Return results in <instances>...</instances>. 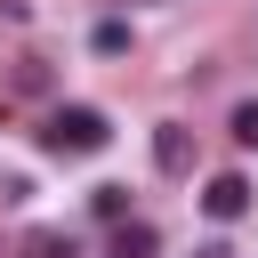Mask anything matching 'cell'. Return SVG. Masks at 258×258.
Listing matches in <instances>:
<instances>
[{"label":"cell","mask_w":258,"mask_h":258,"mask_svg":"<svg viewBox=\"0 0 258 258\" xmlns=\"http://www.w3.org/2000/svg\"><path fill=\"white\" fill-rule=\"evenodd\" d=\"M89 48H97V56H121V48H129V24H121V16H105V24L89 32Z\"/></svg>","instance_id":"7"},{"label":"cell","mask_w":258,"mask_h":258,"mask_svg":"<svg viewBox=\"0 0 258 258\" xmlns=\"http://www.w3.org/2000/svg\"><path fill=\"white\" fill-rule=\"evenodd\" d=\"M153 250H161V234H153L145 218H121V226H113V258H153Z\"/></svg>","instance_id":"4"},{"label":"cell","mask_w":258,"mask_h":258,"mask_svg":"<svg viewBox=\"0 0 258 258\" xmlns=\"http://www.w3.org/2000/svg\"><path fill=\"white\" fill-rule=\"evenodd\" d=\"M16 89H24V97H40V89H48V64H40V56H24V64H16Z\"/></svg>","instance_id":"8"},{"label":"cell","mask_w":258,"mask_h":258,"mask_svg":"<svg viewBox=\"0 0 258 258\" xmlns=\"http://www.w3.org/2000/svg\"><path fill=\"white\" fill-rule=\"evenodd\" d=\"M202 210H210L218 226H234V218L250 210V177H242V169H218V177L202 185Z\"/></svg>","instance_id":"2"},{"label":"cell","mask_w":258,"mask_h":258,"mask_svg":"<svg viewBox=\"0 0 258 258\" xmlns=\"http://www.w3.org/2000/svg\"><path fill=\"white\" fill-rule=\"evenodd\" d=\"M89 210H97L105 226H121V218H129V185H89Z\"/></svg>","instance_id":"5"},{"label":"cell","mask_w":258,"mask_h":258,"mask_svg":"<svg viewBox=\"0 0 258 258\" xmlns=\"http://www.w3.org/2000/svg\"><path fill=\"white\" fill-rule=\"evenodd\" d=\"M40 145L64 153V161H81V153H105V145H113V121H105L97 105H56V113L40 121Z\"/></svg>","instance_id":"1"},{"label":"cell","mask_w":258,"mask_h":258,"mask_svg":"<svg viewBox=\"0 0 258 258\" xmlns=\"http://www.w3.org/2000/svg\"><path fill=\"white\" fill-rule=\"evenodd\" d=\"M16 258H81V250H73V234H24Z\"/></svg>","instance_id":"6"},{"label":"cell","mask_w":258,"mask_h":258,"mask_svg":"<svg viewBox=\"0 0 258 258\" xmlns=\"http://www.w3.org/2000/svg\"><path fill=\"white\" fill-rule=\"evenodd\" d=\"M226 129H234V145H258V105H234V121H226Z\"/></svg>","instance_id":"9"},{"label":"cell","mask_w":258,"mask_h":258,"mask_svg":"<svg viewBox=\"0 0 258 258\" xmlns=\"http://www.w3.org/2000/svg\"><path fill=\"white\" fill-rule=\"evenodd\" d=\"M153 161H161V169H169V177H177V169H185V161H194V137H185V129H177V121H161V129H153Z\"/></svg>","instance_id":"3"}]
</instances>
